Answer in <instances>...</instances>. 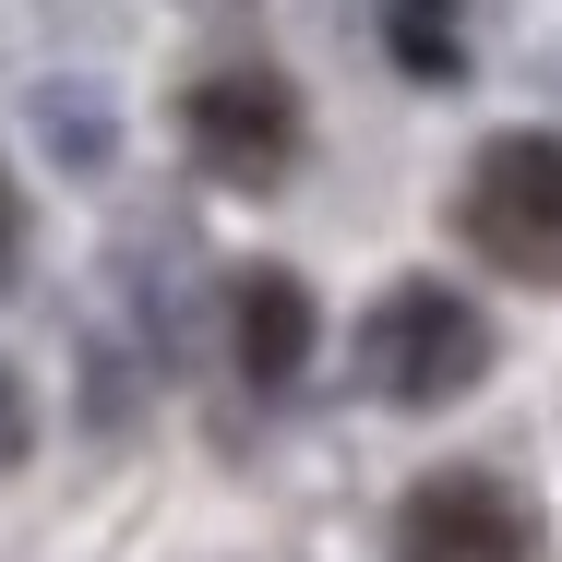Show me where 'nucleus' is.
Listing matches in <instances>:
<instances>
[{
  "instance_id": "obj_1",
  "label": "nucleus",
  "mask_w": 562,
  "mask_h": 562,
  "mask_svg": "<svg viewBox=\"0 0 562 562\" xmlns=\"http://www.w3.org/2000/svg\"><path fill=\"white\" fill-rule=\"evenodd\" d=\"M467 251L479 263H503V276H562V132H503V144H479V168H467Z\"/></svg>"
},
{
  "instance_id": "obj_2",
  "label": "nucleus",
  "mask_w": 562,
  "mask_h": 562,
  "mask_svg": "<svg viewBox=\"0 0 562 562\" xmlns=\"http://www.w3.org/2000/svg\"><path fill=\"white\" fill-rule=\"evenodd\" d=\"M359 371H371V395H395V407H443V395H467V383L491 371V324H479L454 288H395V300H371V324H359Z\"/></svg>"
},
{
  "instance_id": "obj_3",
  "label": "nucleus",
  "mask_w": 562,
  "mask_h": 562,
  "mask_svg": "<svg viewBox=\"0 0 562 562\" xmlns=\"http://www.w3.org/2000/svg\"><path fill=\"white\" fill-rule=\"evenodd\" d=\"M527 503L503 491V479H479V467H454V479H419L407 491V515H395V562H527Z\"/></svg>"
},
{
  "instance_id": "obj_4",
  "label": "nucleus",
  "mask_w": 562,
  "mask_h": 562,
  "mask_svg": "<svg viewBox=\"0 0 562 562\" xmlns=\"http://www.w3.org/2000/svg\"><path fill=\"white\" fill-rule=\"evenodd\" d=\"M192 156H204L216 180H276V168L300 156L288 85H276V72H204V85H192Z\"/></svg>"
},
{
  "instance_id": "obj_5",
  "label": "nucleus",
  "mask_w": 562,
  "mask_h": 562,
  "mask_svg": "<svg viewBox=\"0 0 562 562\" xmlns=\"http://www.w3.org/2000/svg\"><path fill=\"white\" fill-rule=\"evenodd\" d=\"M312 336H324L312 288H300L288 263H251L239 300H227V347H239V371H251V383H300V371H312Z\"/></svg>"
},
{
  "instance_id": "obj_6",
  "label": "nucleus",
  "mask_w": 562,
  "mask_h": 562,
  "mask_svg": "<svg viewBox=\"0 0 562 562\" xmlns=\"http://www.w3.org/2000/svg\"><path fill=\"white\" fill-rule=\"evenodd\" d=\"M395 60L443 85L454 60H467V24H454V0H395Z\"/></svg>"
},
{
  "instance_id": "obj_7",
  "label": "nucleus",
  "mask_w": 562,
  "mask_h": 562,
  "mask_svg": "<svg viewBox=\"0 0 562 562\" xmlns=\"http://www.w3.org/2000/svg\"><path fill=\"white\" fill-rule=\"evenodd\" d=\"M24 251V192H12V168H0V263Z\"/></svg>"
},
{
  "instance_id": "obj_8",
  "label": "nucleus",
  "mask_w": 562,
  "mask_h": 562,
  "mask_svg": "<svg viewBox=\"0 0 562 562\" xmlns=\"http://www.w3.org/2000/svg\"><path fill=\"white\" fill-rule=\"evenodd\" d=\"M0 443H12V371H0Z\"/></svg>"
}]
</instances>
